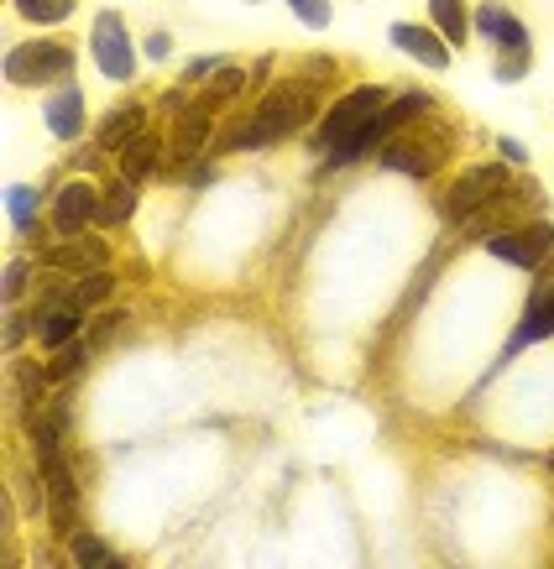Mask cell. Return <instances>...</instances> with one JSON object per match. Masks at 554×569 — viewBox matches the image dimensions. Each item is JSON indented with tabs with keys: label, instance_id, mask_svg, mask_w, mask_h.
Listing matches in <instances>:
<instances>
[{
	"label": "cell",
	"instance_id": "cell-19",
	"mask_svg": "<svg viewBox=\"0 0 554 569\" xmlns=\"http://www.w3.org/2000/svg\"><path fill=\"white\" fill-rule=\"evenodd\" d=\"M209 110H215V104H194V110H184V116H178V137H174L178 157L199 152V141L209 137Z\"/></svg>",
	"mask_w": 554,
	"mask_h": 569
},
{
	"label": "cell",
	"instance_id": "cell-32",
	"mask_svg": "<svg viewBox=\"0 0 554 569\" xmlns=\"http://www.w3.org/2000/svg\"><path fill=\"white\" fill-rule=\"evenodd\" d=\"M21 335H27V319L11 313V325H6V346H21Z\"/></svg>",
	"mask_w": 554,
	"mask_h": 569
},
{
	"label": "cell",
	"instance_id": "cell-1",
	"mask_svg": "<svg viewBox=\"0 0 554 569\" xmlns=\"http://www.w3.org/2000/svg\"><path fill=\"white\" fill-rule=\"evenodd\" d=\"M309 116H314V84H304V79L277 84V89H267V100L257 104V116L230 131L226 147H236V152H246V147H273V141H283L288 131H298Z\"/></svg>",
	"mask_w": 554,
	"mask_h": 569
},
{
	"label": "cell",
	"instance_id": "cell-29",
	"mask_svg": "<svg viewBox=\"0 0 554 569\" xmlns=\"http://www.w3.org/2000/svg\"><path fill=\"white\" fill-rule=\"evenodd\" d=\"M528 73V52H507V58H497V79H523Z\"/></svg>",
	"mask_w": 554,
	"mask_h": 569
},
{
	"label": "cell",
	"instance_id": "cell-8",
	"mask_svg": "<svg viewBox=\"0 0 554 569\" xmlns=\"http://www.w3.org/2000/svg\"><path fill=\"white\" fill-rule=\"evenodd\" d=\"M89 52H95V63H100L105 79H116V84H126V79L137 73V42H131V32H126V21L116 17V11L95 17Z\"/></svg>",
	"mask_w": 554,
	"mask_h": 569
},
{
	"label": "cell",
	"instance_id": "cell-25",
	"mask_svg": "<svg viewBox=\"0 0 554 569\" xmlns=\"http://www.w3.org/2000/svg\"><path fill=\"white\" fill-rule=\"evenodd\" d=\"M89 350H95V346H85V340H69V346L58 350V361L48 366V377H52V381H69L73 371H79V366L89 361Z\"/></svg>",
	"mask_w": 554,
	"mask_h": 569
},
{
	"label": "cell",
	"instance_id": "cell-7",
	"mask_svg": "<svg viewBox=\"0 0 554 569\" xmlns=\"http://www.w3.org/2000/svg\"><path fill=\"white\" fill-rule=\"evenodd\" d=\"M424 110H429V94H424V89H414V94H403V100H387V104H382V110H377V121L366 126L362 137H356V141H346L340 152H329V157H335V162H350V157L372 152V147H382V141H387V137H398V131H403V126H408V121H418Z\"/></svg>",
	"mask_w": 554,
	"mask_h": 569
},
{
	"label": "cell",
	"instance_id": "cell-30",
	"mask_svg": "<svg viewBox=\"0 0 554 569\" xmlns=\"http://www.w3.org/2000/svg\"><path fill=\"white\" fill-rule=\"evenodd\" d=\"M21 282H27V261H11V267H6V298H11V303L21 298Z\"/></svg>",
	"mask_w": 554,
	"mask_h": 569
},
{
	"label": "cell",
	"instance_id": "cell-12",
	"mask_svg": "<svg viewBox=\"0 0 554 569\" xmlns=\"http://www.w3.org/2000/svg\"><path fill=\"white\" fill-rule=\"evenodd\" d=\"M89 220H100V193L89 189V183H69V189L52 199V224L63 236H79Z\"/></svg>",
	"mask_w": 554,
	"mask_h": 569
},
{
	"label": "cell",
	"instance_id": "cell-14",
	"mask_svg": "<svg viewBox=\"0 0 554 569\" xmlns=\"http://www.w3.org/2000/svg\"><path fill=\"white\" fill-rule=\"evenodd\" d=\"M42 116H48V131L58 141H73L85 131V94L79 89H58L48 104H42Z\"/></svg>",
	"mask_w": 554,
	"mask_h": 569
},
{
	"label": "cell",
	"instance_id": "cell-20",
	"mask_svg": "<svg viewBox=\"0 0 554 569\" xmlns=\"http://www.w3.org/2000/svg\"><path fill=\"white\" fill-rule=\"evenodd\" d=\"M137 137H141V110L137 104H126V110H110V116H105L100 147H116V152H121L126 141H137Z\"/></svg>",
	"mask_w": 554,
	"mask_h": 569
},
{
	"label": "cell",
	"instance_id": "cell-11",
	"mask_svg": "<svg viewBox=\"0 0 554 569\" xmlns=\"http://www.w3.org/2000/svg\"><path fill=\"white\" fill-rule=\"evenodd\" d=\"M393 48H403L408 58H418V63L434 69V73L451 69V42H445L439 32H429V27H408V21H398V27H393Z\"/></svg>",
	"mask_w": 554,
	"mask_h": 569
},
{
	"label": "cell",
	"instance_id": "cell-18",
	"mask_svg": "<svg viewBox=\"0 0 554 569\" xmlns=\"http://www.w3.org/2000/svg\"><path fill=\"white\" fill-rule=\"evenodd\" d=\"M157 168V137L152 131H141L137 141H126L121 147V178H131V183H137V178H147Z\"/></svg>",
	"mask_w": 554,
	"mask_h": 569
},
{
	"label": "cell",
	"instance_id": "cell-10",
	"mask_svg": "<svg viewBox=\"0 0 554 569\" xmlns=\"http://www.w3.org/2000/svg\"><path fill=\"white\" fill-rule=\"evenodd\" d=\"M79 319H85V309L73 303V293H48V303H37L32 313V329L48 350H63L69 340H79Z\"/></svg>",
	"mask_w": 554,
	"mask_h": 569
},
{
	"label": "cell",
	"instance_id": "cell-24",
	"mask_svg": "<svg viewBox=\"0 0 554 569\" xmlns=\"http://www.w3.org/2000/svg\"><path fill=\"white\" fill-rule=\"evenodd\" d=\"M110 288H116V282H110V277H105V267H100V272L79 277V288H73V303H79V309H100L105 298H110Z\"/></svg>",
	"mask_w": 554,
	"mask_h": 569
},
{
	"label": "cell",
	"instance_id": "cell-31",
	"mask_svg": "<svg viewBox=\"0 0 554 569\" xmlns=\"http://www.w3.org/2000/svg\"><path fill=\"white\" fill-rule=\"evenodd\" d=\"M168 52H174V37L168 32H157L152 42H147V58H168Z\"/></svg>",
	"mask_w": 554,
	"mask_h": 569
},
{
	"label": "cell",
	"instance_id": "cell-21",
	"mask_svg": "<svg viewBox=\"0 0 554 569\" xmlns=\"http://www.w3.org/2000/svg\"><path fill=\"white\" fill-rule=\"evenodd\" d=\"M131 214H137V193H131V178H121V183L100 199V224H126Z\"/></svg>",
	"mask_w": 554,
	"mask_h": 569
},
{
	"label": "cell",
	"instance_id": "cell-27",
	"mask_svg": "<svg viewBox=\"0 0 554 569\" xmlns=\"http://www.w3.org/2000/svg\"><path fill=\"white\" fill-rule=\"evenodd\" d=\"M6 204H11V220L27 230V224L37 220V204H42V199H37L32 189H21V183H17V189H6Z\"/></svg>",
	"mask_w": 554,
	"mask_h": 569
},
{
	"label": "cell",
	"instance_id": "cell-22",
	"mask_svg": "<svg viewBox=\"0 0 554 569\" xmlns=\"http://www.w3.org/2000/svg\"><path fill=\"white\" fill-rule=\"evenodd\" d=\"M17 11L37 27H58V21L73 17V0H17Z\"/></svg>",
	"mask_w": 554,
	"mask_h": 569
},
{
	"label": "cell",
	"instance_id": "cell-26",
	"mask_svg": "<svg viewBox=\"0 0 554 569\" xmlns=\"http://www.w3.org/2000/svg\"><path fill=\"white\" fill-rule=\"evenodd\" d=\"M241 89H246V73H241V69H226V63H220V69H215V84H209V94H205V104L236 100Z\"/></svg>",
	"mask_w": 554,
	"mask_h": 569
},
{
	"label": "cell",
	"instance_id": "cell-17",
	"mask_svg": "<svg viewBox=\"0 0 554 569\" xmlns=\"http://www.w3.org/2000/svg\"><path fill=\"white\" fill-rule=\"evenodd\" d=\"M434 11V27H439V37L451 42V48H461L471 37V17H466V0H429Z\"/></svg>",
	"mask_w": 554,
	"mask_h": 569
},
{
	"label": "cell",
	"instance_id": "cell-4",
	"mask_svg": "<svg viewBox=\"0 0 554 569\" xmlns=\"http://www.w3.org/2000/svg\"><path fill=\"white\" fill-rule=\"evenodd\" d=\"M73 73V48L63 42H21L6 52V79L21 89L52 84V79H69Z\"/></svg>",
	"mask_w": 554,
	"mask_h": 569
},
{
	"label": "cell",
	"instance_id": "cell-6",
	"mask_svg": "<svg viewBox=\"0 0 554 569\" xmlns=\"http://www.w3.org/2000/svg\"><path fill=\"white\" fill-rule=\"evenodd\" d=\"M507 189H513V173H507L503 162L471 168V173H461V183L451 189V199H445V214H451L455 224H466V220H476L492 199H503Z\"/></svg>",
	"mask_w": 554,
	"mask_h": 569
},
{
	"label": "cell",
	"instance_id": "cell-15",
	"mask_svg": "<svg viewBox=\"0 0 554 569\" xmlns=\"http://www.w3.org/2000/svg\"><path fill=\"white\" fill-rule=\"evenodd\" d=\"M544 335H554V282H538L534 309H528V319L518 325V335H513L507 356H518L523 346H534V340H544Z\"/></svg>",
	"mask_w": 554,
	"mask_h": 569
},
{
	"label": "cell",
	"instance_id": "cell-13",
	"mask_svg": "<svg viewBox=\"0 0 554 569\" xmlns=\"http://www.w3.org/2000/svg\"><path fill=\"white\" fill-rule=\"evenodd\" d=\"M48 261H52V267H63V272H100L105 261H110V246L79 230V236H69V241L58 246Z\"/></svg>",
	"mask_w": 554,
	"mask_h": 569
},
{
	"label": "cell",
	"instance_id": "cell-16",
	"mask_svg": "<svg viewBox=\"0 0 554 569\" xmlns=\"http://www.w3.org/2000/svg\"><path fill=\"white\" fill-rule=\"evenodd\" d=\"M476 27H482L492 42H503L507 52H528V27H523L513 11H503V6H482V11H476Z\"/></svg>",
	"mask_w": 554,
	"mask_h": 569
},
{
	"label": "cell",
	"instance_id": "cell-3",
	"mask_svg": "<svg viewBox=\"0 0 554 569\" xmlns=\"http://www.w3.org/2000/svg\"><path fill=\"white\" fill-rule=\"evenodd\" d=\"M382 104H387V94H382L377 84H362V89H350V94H340V100H335V110L325 116L319 147H325V152H340L346 141H356V137L366 131V126L377 121Z\"/></svg>",
	"mask_w": 554,
	"mask_h": 569
},
{
	"label": "cell",
	"instance_id": "cell-33",
	"mask_svg": "<svg viewBox=\"0 0 554 569\" xmlns=\"http://www.w3.org/2000/svg\"><path fill=\"white\" fill-rule=\"evenodd\" d=\"M503 157H507V162H528V152H523L518 141H503Z\"/></svg>",
	"mask_w": 554,
	"mask_h": 569
},
{
	"label": "cell",
	"instance_id": "cell-23",
	"mask_svg": "<svg viewBox=\"0 0 554 569\" xmlns=\"http://www.w3.org/2000/svg\"><path fill=\"white\" fill-rule=\"evenodd\" d=\"M73 565H89V569H116V565H121V559H116V553L105 549L100 538L79 533V538H73Z\"/></svg>",
	"mask_w": 554,
	"mask_h": 569
},
{
	"label": "cell",
	"instance_id": "cell-2",
	"mask_svg": "<svg viewBox=\"0 0 554 569\" xmlns=\"http://www.w3.org/2000/svg\"><path fill=\"white\" fill-rule=\"evenodd\" d=\"M451 157V137L445 131H398V137L382 141V168L387 173H403V178H429L445 168Z\"/></svg>",
	"mask_w": 554,
	"mask_h": 569
},
{
	"label": "cell",
	"instance_id": "cell-9",
	"mask_svg": "<svg viewBox=\"0 0 554 569\" xmlns=\"http://www.w3.org/2000/svg\"><path fill=\"white\" fill-rule=\"evenodd\" d=\"M37 476H42V486H48V518L58 533H73V501H79V491H73V476H69V460L58 455V449H48L42 460H37Z\"/></svg>",
	"mask_w": 554,
	"mask_h": 569
},
{
	"label": "cell",
	"instance_id": "cell-5",
	"mask_svg": "<svg viewBox=\"0 0 554 569\" xmlns=\"http://www.w3.org/2000/svg\"><path fill=\"white\" fill-rule=\"evenodd\" d=\"M486 251L497 261H507V267L534 272V267H544L554 257V224L528 220V224H513V230H497V236H486Z\"/></svg>",
	"mask_w": 554,
	"mask_h": 569
},
{
	"label": "cell",
	"instance_id": "cell-28",
	"mask_svg": "<svg viewBox=\"0 0 554 569\" xmlns=\"http://www.w3.org/2000/svg\"><path fill=\"white\" fill-rule=\"evenodd\" d=\"M283 6H294V17L314 32H325L329 27V0H283Z\"/></svg>",
	"mask_w": 554,
	"mask_h": 569
}]
</instances>
